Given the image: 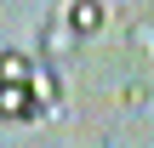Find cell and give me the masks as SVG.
I'll use <instances>...</instances> for the list:
<instances>
[{"mask_svg": "<svg viewBox=\"0 0 154 148\" xmlns=\"http://www.w3.org/2000/svg\"><path fill=\"white\" fill-rule=\"evenodd\" d=\"M103 17H109L103 0H74V6H69V29H74V34H97Z\"/></svg>", "mask_w": 154, "mask_h": 148, "instance_id": "obj_1", "label": "cell"}, {"mask_svg": "<svg viewBox=\"0 0 154 148\" xmlns=\"http://www.w3.org/2000/svg\"><path fill=\"white\" fill-rule=\"evenodd\" d=\"M11 80H17V86L29 80V57H17V51H6V57H0V86H11Z\"/></svg>", "mask_w": 154, "mask_h": 148, "instance_id": "obj_2", "label": "cell"}, {"mask_svg": "<svg viewBox=\"0 0 154 148\" xmlns=\"http://www.w3.org/2000/svg\"><path fill=\"white\" fill-rule=\"evenodd\" d=\"M143 97H149V86H143V80H131V86H126V97H120V103H126V108H143Z\"/></svg>", "mask_w": 154, "mask_h": 148, "instance_id": "obj_3", "label": "cell"}]
</instances>
